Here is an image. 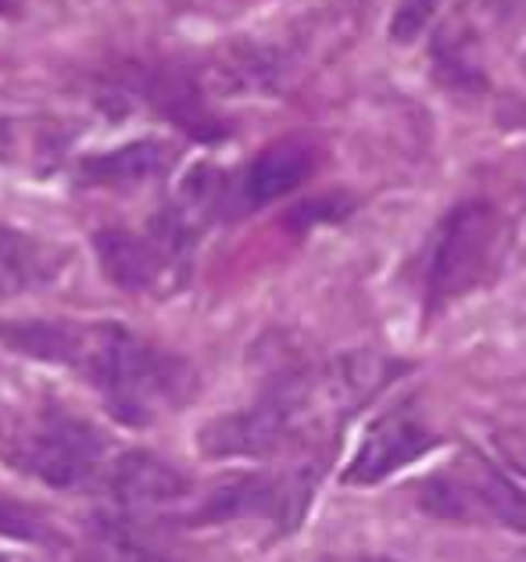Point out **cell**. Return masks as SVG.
I'll list each match as a JSON object with an SVG mask.
<instances>
[{
	"mask_svg": "<svg viewBox=\"0 0 526 562\" xmlns=\"http://www.w3.org/2000/svg\"><path fill=\"white\" fill-rule=\"evenodd\" d=\"M0 340L36 362L68 366L104 394L112 416L130 427H150L161 413L183 405L198 376L176 355H165L115 323L22 319L0 323Z\"/></svg>",
	"mask_w": 526,
	"mask_h": 562,
	"instance_id": "6da1fadb",
	"label": "cell"
},
{
	"mask_svg": "<svg viewBox=\"0 0 526 562\" xmlns=\"http://www.w3.org/2000/svg\"><path fill=\"white\" fill-rule=\"evenodd\" d=\"M320 397V376L287 373L261 394V402L212 419L201 430V451L208 459H258L269 456L283 441H290L312 416V405Z\"/></svg>",
	"mask_w": 526,
	"mask_h": 562,
	"instance_id": "7a4b0ae2",
	"label": "cell"
},
{
	"mask_svg": "<svg viewBox=\"0 0 526 562\" xmlns=\"http://www.w3.org/2000/svg\"><path fill=\"white\" fill-rule=\"evenodd\" d=\"M4 459L15 470L30 473L47 487H79L101 470L104 462V437L90 423L68 413H40L22 419L15 430L4 437Z\"/></svg>",
	"mask_w": 526,
	"mask_h": 562,
	"instance_id": "3957f363",
	"label": "cell"
},
{
	"mask_svg": "<svg viewBox=\"0 0 526 562\" xmlns=\"http://www.w3.org/2000/svg\"><path fill=\"white\" fill-rule=\"evenodd\" d=\"M497 248H502V218L488 201L455 204L437 229L430 269H426V308L440 312L455 297L491 277Z\"/></svg>",
	"mask_w": 526,
	"mask_h": 562,
	"instance_id": "277c9868",
	"label": "cell"
},
{
	"mask_svg": "<svg viewBox=\"0 0 526 562\" xmlns=\"http://www.w3.org/2000/svg\"><path fill=\"white\" fill-rule=\"evenodd\" d=\"M419 509L440 519H497L526 533V495L477 451H466L455 470L419 484Z\"/></svg>",
	"mask_w": 526,
	"mask_h": 562,
	"instance_id": "5b68a950",
	"label": "cell"
},
{
	"mask_svg": "<svg viewBox=\"0 0 526 562\" xmlns=\"http://www.w3.org/2000/svg\"><path fill=\"white\" fill-rule=\"evenodd\" d=\"M434 445H437V437L423 427L415 408L409 402L394 405L366 430L344 480H348V484H380V480H387L394 470H401V465L423 459Z\"/></svg>",
	"mask_w": 526,
	"mask_h": 562,
	"instance_id": "8992f818",
	"label": "cell"
},
{
	"mask_svg": "<svg viewBox=\"0 0 526 562\" xmlns=\"http://www.w3.org/2000/svg\"><path fill=\"white\" fill-rule=\"evenodd\" d=\"M309 495L312 487L304 476H290V480L244 476L219 487L201 505L198 524H223V519H237V516H272L280 527H294L304 505H309Z\"/></svg>",
	"mask_w": 526,
	"mask_h": 562,
	"instance_id": "52a82bcc",
	"label": "cell"
},
{
	"mask_svg": "<svg viewBox=\"0 0 526 562\" xmlns=\"http://www.w3.org/2000/svg\"><path fill=\"white\" fill-rule=\"evenodd\" d=\"M312 166H315V155L309 144H298V140L272 144L244 169L237 183V201L244 209H261V204L280 201L294 187L309 180Z\"/></svg>",
	"mask_w": 526,
	"mask_h": 562,
	"instance_id": "ba28073f",
	"label": "cell"
},
{
	"mask_svg": "<svg viewBox=\"0 0 526 562\" xmlns=\"http://www.w3.org/2000/svg\"><path fill=\"white\" fill-rule=\"evenodd\" d=\"M112 495L122 505H172L190 495V480L176 470L172 462H165L150 451H126L112 465Z\"/></svg>",
	"mask_w": 526,
	"mask_h": 562,
	"instance_id": "9c48e42d",
	"label": "cell"
},
{
	"mask_svg": "<svg viewBox=\"0 0 526 562\" xmlns=\"http://www.w3.org/2000/svg\"><path fill=\"white\" fill-rule=\"evenodd\" d=\"M176 150L161 140H133L82 161V180L97 187H133L172 169Z\"/></svg>",
	"mask_w": 526,
	"mask_h": 562,
	"instance_id": "30bf717a",
	"label": "cell"
},
{
	"mask_svg": "<svg viewBox=\"0 0 526 562\" xmlns=\"http://www.w3.org/2000/svg\"><path fill=\"white\" fill-rule=\"evenodd\" d=\"M61 269V251L25 233L0 226V297H15L51 283Z\"/></svg>",
	"mask_w": 526,
	"mask_h": 562,
	"instance_id": "8fae6325",
	"label": "cell"
},
{
	"mask_svg": "<svg viewBox=\"0 0 526 562\" xmlns=\"http://www.w3.org/2000/svg\"><path fill=\"white\" fill-rule=\"evenodd\" d=\"M434 79L451 90H483L488 76L480 65V44L469 25L445 22L434 36Z\"/></svg>",
	"mask_w": 526,
	"mask_h": 562,
	"instance_id": "7c38bea8",
	"label": "cell"
},
{
	"mask_svg": "<svg viewBox=\"0 0 526 562\" xmlns=\"http://www.w3.org/2000/svg\"><path fill=\"white\" fill-rule=\"evenodd\" d=\"M437 11V0H401L398 11H394V22H391V36L398 44H405L415 33H423L430 25Z\"/></svg>",
	"mask_w": 526,
	"mask_h": 562,
	"instance_id": "4fadbf2b",
	"label": "cell"
},
{
	"mask_svg": "<svg viewBox=\"0 0 526 562\" xmlns=\"http://www.w3.org/2000/svg\"><path fill=\"white\" fill-rule=\"evenodd\" d=\"M494 448H497V456L526 480V434L523 430H494Z\"/></svg>",
	"mask_w": 526,
	"mask_h": 562,
	"instance_id": "5bb4252c",
	"label": "cell"
},
{
	"mask_svg": "<svg viewBox=\"0 0 526 562\" xmlns=\"http://www.w3.org/2000/svg\"><path fill=\"white\" fill-rule=\"evenodd\" d=\"M351 209L348 198H323V201H309L298 212V223H320V218H340Z\"/></svg>",
	"mask_w": 526,
	"mask_h": 562,
	"instance_id": "9a60e30c",
	"label": "cell"
},
{
	"mask_svg": "<svg viewBox=\"0 0 526 562\" xmlns=\"http://www.w3.org/2000/svg\"><path fill=\"white\" fill-rule=\"evenodd\" d=\"M19 158V133L11 126V119L0 115V161H15Z\"/></svg>",
	"mask_w": 526,
	"mask_h": 562,
	"instance_id": "2e32d148",
	"label": "cell"
},
{
	"mask_svg": "<svg viewBox=\"0 0 526 562\" xmlns=\"http://www.w3.org/2000/svg\"><path fill=\"white\" fill-rule=\"evenodd\" d=\"M362 562H398V559H387V555H366Z\"/></svg>",
	"mask_w": 526,
	"mask_h": 562,
	"instance_id": "e0dca14e",
	"label": "cell"
},
{
	"mask_svg": "<svg viewBox=\"0 0 526 562\" xmlns=\"http://www.w3.org/2000/svg\"><path fill=\"white\" fill-rule=\"evenodd\" d=\"M512 562H526V555H516V559H512Z\"/></svg>",
	"mask_w": 526,
	"mask_h": 562,
	"instance_id": "ac0fdd59",
	"label": "cell"
},
{
	"mask_svg": "<svg viewBox=\"0 0 526 562\" xmlns=\"http://www.w3.org/2000/svg\"><path fill=\"white\" fill-rule=\"evenodd\" d=\"M0 562H4V555H0Z\"/></svg>",
	"mask_w": 526,
	"mask_h": 562,
	"instance_id": "d6986e66",
	"label": "cell"
}]
</instances>
